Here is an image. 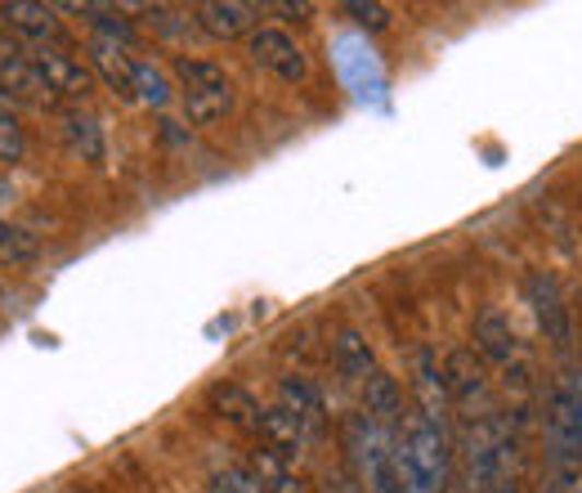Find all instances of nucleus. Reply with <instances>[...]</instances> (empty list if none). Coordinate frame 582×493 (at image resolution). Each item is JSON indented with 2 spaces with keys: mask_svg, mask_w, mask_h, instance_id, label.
I'll return each instance as SVG.
<instances>
[{
  "mask_svg": "<svg viewBox=\"0 0 582 493\" xmlns=\"http://www.w3.org/2000/svg\"><path fill=\"white\" fill-rule=\"evenodd\" d=\"M466 480L470 493H520L524 484L520 439L498 413L475 417L466 431Z\"/></svg>",
  "mask_w": 582,
  "mask_h": 493,
  "instance_id": "f257e3e1",
  "label": "nucleus"
},
{
  "mask_svg": "<svg viewBox=\"0 0 582 493\" xmlns=\"http://www.w3.org/2000/svg\"><path fill=\"white\" fill-rule=\"evenodd\" d=\"M399 493H444L449 489V426L426 413H408L404 435L395 439Z\"/></svg>",
  "mask_w": 582,
  "mask_h": 493,
  "instance_id": "f03ea898",
  "label": "nucleus"
},
{
  "mask_svg": "<svg viewBox=\"0 0 582 493\" xmlns=\"http://www.w3.org/2000/svg\"><path fill=\"white\" fill-rule=\"evenodd\" d=\"M395 431H385L368 413L346 417V449L354 462V480L368 493H399V467H395Z\"/></svg>",
  "mask_w": 582,
  "mask_h": 493,
  "instance_id": "7ed1b4c3",
  "label": "nucleus"
},
{
  "mask_svg": "<svg viewBox=\"0 0 582 493\" xmlns=\"http://www.w3.org/2000/svg\"><path fill=\"white\" fill-rule=\"evenodd\" d=\"M175 81L184 90V113L193 126H216L233 108L229 72L211 59H175Z\"/></svg>",
  "mask_w": 582,
  "mask_h": 493,
  "instance_id": "20e7f679",
  "label": "nucleus"
},
{
  "mask_svg": "<svg viewBox=\"0 0 582 493\" xmlns=\"http://www.w3.org/2000/svg\"><path fill=\"white\" fill-rule=\"evenodd\" d=\"M551 462L560 471L582 467V372L551 386Z\"/></svg>",
  "mask_w": 582,
  "mask_h": 493,
  "instance_id": "39448f33",
  "label": "nucleus"
},
{
  "mask_svg": "<svg viewBox=\"0 0 582 493\" xmlns=\"http://www.w3.org/2000/svg\"><path fill=\"white\" fill-rule=\"evenodd\" d=\"M331 64H336L346 90L359 99V104L385 108V68H381L376 49L363 36H336L331 41Z\"/></svg>",
  "mask_w": 582,
  "mask_h": 493,
  "instance_id": "423d86ee",
  "label": "nucleus"
},
{
  "mask_svg": "<svg viewBox=\"0 0 582 493\" xmlns=\"http://www.w3.org/2000/svg\"><path fill=\"white\" fill-rule=\"evenodd\" d=\"M27 64L40 72L45 90H50V99H72V104H85L90 99V68L72 55L68 45H19Z\"/></svg>",
  "mask_w": 582,
  "mask_h": 493,
  "instance_id": "0eeeda50",
  "label": "nucleus"
},
{
  "mask_svg": "<svg viewBox=\"0 0 582 493\" xmlns=\"http://www.w3.org/2000/svg\"><path fill=\"white\" fill-rule=\"evenodd\" d=\"M55 5H36V0H10L0 5V27L10 32L14 45H68L63 23L55 19Z\"/></svg>",
  "mask_w": 582,
  "mask_h": 493,
  "instance_id": "6e6552de",
  "label": "nucleus"
},
{
  "mask_svg": "<svg viewBox=\"0 0 582 493\" xmlns=\"http://www.w3.org/2000/svg\"><path fill=\"white\" fill-rule=\"evenodd\" d=\"M247 55H252V64H256V68H265V72L282 77V81H305V77H310V59H305V49H301L296 41H291L287 32H278V27H260V32H252Z\"/></svg>",
  "mask_w": 582,
  "mask_h": 493,
  "instance_id": "1a4fd4ad",
  "label": "nucleus"
},
{
  "mask_svg": "<svg viewBox=\"0 0 582 493\" xmlns=\"http://www.w3.org/2000/svg\"><path fill=\"white\" fill-rule=\"evenodd\" d=\"M90 64L100 68V77L108 81L113 94L121 99H139L135 77H139V59H130V49L113 36H90Z\"/></svg>",
  "mask_w": 582,
  "mask_h": 493,
  "instance_id": "9d476101",
  "label": "nucleus"
},
{
  "mask_svg": "<svg viewBox=\"0 0 582 493\" xmlns=\"http://www.w3.org/2000/svg\"><path fill=\"white\" fill-rule=\"evenodd\" d=\"M278 409L301 426V435L314 444L318 435H323V426H327V417H323V394L305 381V377H282V386H278Z\"/></svg>",
  "mask_w": 582,
  "mask_h": 493,
  "instance_id": "9b49d317",
  "label": "nucleus"
},
{
  "mask_svg": "<svg viewBox=\"0 0 582 493\" xmlns=\"http://www.w3.org/2000/svg\"><path fill=\"white\" fill-rule=\"evenodd\" d=\"M444 386H449V400H453L457 409H475V404H479L484 417L493 413V409H489V381H484V368L475 364L470 351H453V355H449Z\"/></svg>",
  "mask_w": 582,
  "mask_h": 493,
  "instance_id": "f8f14e48",
  "label": "nucleus"
},
{
  "mask_svg": "<svg viewBox=\"0 0 582 493\" xmlns=\"http://www.w3.org/2000/svg\"><path fill=\"white\" fill-rule=\"evenodd\" d=\"M0 77H5L10 94L19 99V108H45V104H50V90H45L40 72L27 64V55L14 41L0 45Z\"/></svg>",
  "mask_w": 582,
  "mask_h": 493,
  "instance_id": "ddd939ff",
  "label": "nucleus"
},
{
  "mask_svg": "<svg viewBox=\"0 0 582 493\" xmlns=\"http://www.w3.org/2000/svg\"><path fill=\"white\" fill-rule=\"evenodd\" d=\"M528 306H533V314H538V328L547 332V341L556 345V351H564V345H569V310L560 301L556 278L533 274L528 278Z\"/></svg>",
  "mask_w": 582,
  "mask_h": 493,
  "instance_id": "4468645a",
  "label": "nucleus"
},
{
  "mask_svg": "<svg viewBox=\"0 0 582 493\" xmlns=\"http://www.w3.org/2000/svg\"><path fill=\"white\" fill-rule=\"evenodd\" d=\"M256 5H242V0H207V5H198V27L207 32V36H216V41H233V36H242V32H252V23H256Z\"/></svg>",
  "mask_w": 582,
  "mask_h": 493,
  "instance_id": "2eb2a0df",
  "label": "nucleus"
},
{
  "mask_svg": "<svg viewBox=\"0 0 582 493\" xmlns=\"http://www.w3.org/2000/svg\"><path fill=\"white\" fill-rule=\"evenodd\" d=\"M475 351L484 359H493V364H511L520 355L515 328H511V319L498 306H484V314L475 319Z\"/></svg>",
  "mask_w": 582,
  "mask_h": 493,
  "instance_id": "dca6fc26",
  "label": "nucleus"
},
{
  "mask_svg": "<svg viewBox=\"0 0 582 493\" xmlns=\"http://www.w3.org/2000/svg\"><path fill=\"white\" fill-rule=\"evenodd\" d=\"M59 130H63L68 148H72L81 162H90V167L104 162V130H100V117H94V113H85L81 104H72V108L59 113Z\"/></svg>",
  "mask_w": 582,
  "mask_h": 493,
  "instance_id": "f3484780",
  "label": "nucleus"
},
{
  "mask_svg": "<svg viewBox=\"0 0 582 493\" xmlns=\"http://www.w3.org/2000/svg\"><path fill=\"white\" fill-rule=\"evenodd\" d=\"M372 422H381L385 431H395L399 413H404V390L391 372H372L368 377V409H363Z\"/></svg>",
  "mask_w": 582,
  "mask_h": 493,
  "instance_id": "a211bd4d",
  "label": "nucleus"
},
{
  "mask_svg": "<svg viewBox=\"0 0 582 493\" xmlns=\"http://www.w3.org/2000/svg\"><path fill=\"white\" fill-rule=\"evenodd\" d=\"M336 372H341L346 381H368L372 372H376V359H372V345L354 332V328H346L341 336H336Z\"/></svg>",
  "mask_w": 582,
  "mask_h": 493,
  "instance_id": "6ab92c4d",
  "label": "nucleus"
},
{
  "mask_svg": "<svg viewBox=\"0 0 582 493\" xmlns=\"http://www.w3.org/2000/svg\"><path fill=\"white\" fill-rule=\"evenodd\" d=\"M256 480H260V489L265 493H305V484H301V475H296V467H291L282 454H273L269 444L256 454Z\"/></svg>",
  "mask_w": 582,
  "mask_h": 493,
  "instance_id": "aec40b11",
  "label": "nucleus"
},
{
  "mask_svg": "<svg viewBox=\"0 0 582 493\" xmlns=\"http://www.w3.org/2000/svg\"><path fill=\"white\" fill-rule=\"evenodd\" d=\"M216 404H220V413H224L229 422H237V426H247V431H256V435H260L265 409L252 400L247 390H237V386H216Z\"/></svg>",
  "mask_w": 582,
  "mask_h": 493,
  "instance_id": "412c9836",
  "label": "nucleus"
},
{
  "mask_svg": "<svg viewBox=\"0 0 582 493\" xmlns=\"http://www.w3.org/2000/svg\"><path fill=\"white\" fill-rule=\"evenodd\" d=\"M40 256V242L36 233H27L23 225H10V220H0V265H32Z\"/></svg>",
  "mask_w": 582,
  "mask_h": 493,
  "instance_id": "4be33fe9",
  "label": "nucleus"
},
{
  "mask_svg": "<svg viewBox=\"0 0 582 493\" xmlns=\"http://www.w3.org/2000/svg\"><path fill=\"white\" fill-rule=\"evenodd\" d=\"M135 90H139V99H143V104H153V108H166V104H171V85H166L162 68H153V64H139Z\"/></svg>",
  "mask_w": 582,
  "mask_h": 493,
  "instance_id": "5701e85b",
  "label": "nucleus"
},
{
  "mask_svg": "<svg viewBox=\"0 0 582 493\" xmlns=\"http://www.w3.org/2000/svg\"><path fill=\"white\" fill-rule=\"evenodd\" d=\"M23 153H27V139H23L19 117L0 108V162H23Z\"/></svg>",
  "mask_w": 582,
  "mask_h": 493,
  "instance_id": "b1692460",
  "label": "nucleus"
},
{
  "mask_svg": "<svg viewBox=\"0 0 582 493\" xmlns=\"http://www.w3.org/2000/svg\"><path fill=\"white\" fill-rule=\"evenodd\" d=\"M346 14H350L359 27H372V32L391 27V10L376 5V0H346Z\"/></svg>",
  "mask_w": 582,
  "mask_h": 493,
  "instance_id": "393cba45",
  "label": "nucleus"
},
{
  "mask_svg": "<svg viewBox=\"0 0 582 493\" xmlns=\"http://www.w3.org/2000/svg\"><path fill=\"white\" fill-rule=\"evenodd\" d=\"M323 493H368L350 471H331L327 480H323Z\"/></svg>",
  "mask_w": 582,
  "mask_h": 493,
  "instance_id": "a878e982",
  "label": "nucleus"
},
{
  "mask_svg": "<svg viewBox=\"0 0 582 493\" xmlns=\"http://www.w3.org/2000/svg\"><path fill=\"white\" fill-rule=\"evenodd\" d=\"M0 108H5V113H14V108H19V99L10 94V85H5V77H0Z\"/></svg>",
  "mask_w": 582,
  "mask_h": 493,
  "instance_id": "bb28decb",
  "label": "nucleus"
}]
</instances>
